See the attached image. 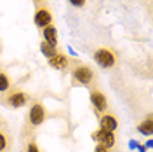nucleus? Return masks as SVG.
Returning a JSON list of instances; mask_svg holds the SVG:
<instances>
[{
	"mask_svg": "<svg viewBox=\"0 0 153 152\" xmlns=\"http://www.w3.org/2000/svg\"><path fill=\"white\" fill-rule=\"evenodd\" d=\"M94 61L103 68H111L115 63H117L115 54L111 51H108V49H97L94 53Z\"/></svg>",
	"mask_w": 153,
	"mask_h": 152,
	"instance_id": "obj_1",
	"label": "nucleus"
},
{
	"mask_svg": "<svg viewBox=\"0 0 153 152\" xmlns=\"http://www.w3.org/2000/svg\"><path fill=\"white\" fill-rule=\"evenodd\" d=\"M92 138H94L97 145H103L106 149H110V147H113L115 142H117V138H115V133L111 131H105V129H97L92 133Z\"/></svg>",
	"mask_w": 153,
	"mask_h": 152,
	"instance_id": "obj_2",
	"label": "nucleus"
},
{
	"mask_svg": "<svg viewBox=\"0 0 153 152\" xmlns=\"http://www.w3.org/2000/svg\"><path fill=\"white\" fill-rule=\"evenodd\" d=\"M92 70L87 67V65H80V67H76L75 70H73V79H75L78 84H91L92 82Z\"/></svg>",
	"mask_w": 153,
	"mask_h": 152,
	"instance_id": "obj_3",
	"label": "nucleus"
},
{
	"mask_svg": "<svg viewBox=\"0 0 153 152\" xmlns=\"http://www.w3.org/2000/svg\"><path fill=\"white\" fill-rule=\"evenodd\" d=\"M44 121H45V108H44V105L35 103L30 108V123L33 126H40Z\"/></svg>",
	"mask_w": 153,
	"mask_h": 152,
	"instance_id": "obj_4",
	"label": "nucleus"
},
{
	"mask_svg": "<svg viewBox=\"0 0 153 152\" xmlns=\"http://www.w3.org/2000/svg\"><path fill=\"white\" fill-rule=\"evenodd\" d=\"M33 21H35V25H37L38 28H45V26L51 25V21H52V14H51L49 9H37Z\"/></svg>",
	"mask_w": 153,
	"mask_h": 152,
	"instance_id": "obj_5",
	"label": "nucleus"
},
{
	"mask_svg": "<svg viewBox=\"0 0 153 152\" xmlns=\"http://www.w3.org/2000/svg\"><path fill=\"white\" fill-rule=\"evenodd\" d=\"M91 103L94 105V108L97 112H103V110H106V107H108L106 96L101 91H92L91 93Z\"/></svg>",
	"mask_w": 153,
	"mask_h": 152,
	"instance_id": "obj_6",
	"label": "nucleus"
},
{
	"mask_svg": "<svg viewBox=\"0 0 153 152\" xmlns=\"http://www.w3.org/2000/svg\"><path fill=\"white\" fill-rule=\"evenodd\" d=\"M26 102H28V95H26V93H21V91H16V93L9 95V98H7V103H9L12 108L25 107Z\"/></svg>",
	"mask_w": 153,
	"mask_h": 152,
	"instance_id": "obj_7",
	"label": "nucleus"
},
{
	"mask_svg": "<svg viewBox=\"0 0 153 152\" xmlns=\"http://www.w3.org/2000/svg\"><path fill=\"white\" fill-rule=\"evenodd\" d=\"M117 128H118V123H117V119H115L113 115L106 114L99 119V129H105V131H111L113 133Z\"/></svg>",
	"mask_w": 153,
	"mask_h": 152,
	"instance_id": "obj_8",
	"label": "nucleus"
},
{
	"mask_svg": "<svg viewBox=\"0 0 153 152\" xmlns=\"http://www.w3.org/2000/svg\"><path fill=\"white\" fill-rule=\"evenodd\" d=\"M49 65L52 68H56V70H63V68L68 67V58L65 56V54L56 53L52 58H49Z\"/></svg>",
	"mask_w": 153,
	"mask_h": 152,
	"instance_id": "obj_9",
	"label": "nucleus"
},
{
	"mask_svg": "<svg viewBox=\"0 0 153 152\" xmlns=\"http://www.w3.org/2000/svg\"><path fill=\"white\" fill-rule=\"evenodd\" d=\"M44 30V42H47L49 46H52V47H56V44H57V32L54 26H45V28H42Z\"/></svg>",
	"mask_w": 153,
	"mask_h": 152,
	"instance_id": "obj_10",
	"label": "nucleus"
},
{
	"mask_svg": "<svg viewBox=\"0 0 153 152\" xmlns=\"http://www.w3.org/2000/svg\"><path fill=\"white\" fill-rule=\"evenodd\" d=\"M137 131L144 136H152L153 135V119L152 117H146L143 123L137 124Z\"/></svg>",
	"mask_w": 153,
	"mask_h": 152,
	"instance_id": "obj_11",
	"label": "nucleus"
},
{
	"mask_svg": "<svg viewBox=\"0 0 153 152\" xmlns=\"http://www.w3.org/2000/svg\"><path fill=\"white\" fill-rule=\"evenodd\" d=\"M40 51H42V54H44V56L47 58H52L54 56V54H56L57 51H56V47H52V46H49L47 42H44V40H42V42H40Z\"/></svg>",
	"mask_w": 153,
	"mask_h": 152,
	"instance_id": "obj_12",
	"label": "nucleus"
},
{
	"mask_svg": "<svg viewBox=\"0 0 153 152\" xmlns=\"http://www.w3.org/2000/svg\"><path fill=\"white\" fill-rule=\"evenodd\" d=\"M9 87H10V81H9V77H7V74L0 72V93H5Z\"/></svg>",
	"mask_w": 153,
	"mask_h": 152,
	"instance_id": "obj_13",
	"label": "nucleus"
},
{
	"mask_svg": "<svg viewBox=\"0 0 153 152\" xmlns=\"http://www.w3.org/2000/svg\"><path fill=\"white\" fill-rule=\"evenodd\" d=\"M5 147H7V136L4 133H0V152L5 150Z\"/></svg>",
	"mask_w": 153,
	"mask_h": 152,
	"instance_id": "obj_14",
	"label": "nucleus"
},
{
	"mask_svg": "<svg viewBox=\"0 0 153 152\" xmlns=\"http://www.w3.org/2000/svg\"><path fill=\"white\" fill-rule=\"evenodd\" d=\"M68 2L75 7H84V4H85V0H68Z\"/></svg>",
	"mask_w": 153,
	"mask_h": 152,
	"instance_id": "obj_15",
	"label": "nucleus"
},
{
	"mask_svg": "<svg viewBox=\"0 0 153 152\" xmlns=\"http://www.w3.org/2000/svg\"><path fill=\"white\" fill-rule=\"evenodd\" d=\"M26 152H40L38 150V147L35 143H28V147H26Z\"/></svg>",
	"mask_w": 153,
	"mask_h": 152,
	"instance_id": "obj_16",
	"label": "nucleus"
},
{
	"mask_svg": "<svg viewBox=\"0 0 153 152\" xmlns=\"http://www.w3.org/2000/svg\"><path fill=\"white\" fill-rule=\"evenodd\" d=\"M94 152H108V149H106V147H103V145H96Z\"/></svg>",
	"mask_w": 153,
	"mask_h": 152,
	"instance_id": "obj_17",
	"label": "nucleus"
},
{
	"mask_svg": "<svg viewBox=\"0 0 153 152\" xmlns=\"http://www.w3.org/2000/svg\"><path fill=\"white\" fill-rule=\"evenodd\" d=\"M137 145H139L137 142H134V140H131V142H129V149H136Z\"/></svg>",
	"mask_w": 153,
	"mask_h": 152,
	"instance_id": "obj_18",
	"label": "nucleus"
},
{
	"mask_svg": "<svg viewBox=\"0 0 153 152\" xmlns=\"http://www.w3.org/2000/svg\"><path fill=\"white\" fill-rule=\"evenodd\" d=\"M152 147H153V142H152V140H148L146 145H144V149H152Z\"/></svg>",
	"mask_w": 153,
	"mask_h": 152,
	"instance_id": "obj_19",
	"label": "nucleus"
},
{
	"mask_svg": "<svg viewBox=\"0 0 153 152\" xmlns=\"http://www.w3.org/2000/svg\"><path fill=\"white\" fill-rule=\"evenodd\" d=\"M136 149H137V150H139V152H144V150H146V149H144V145H137Z\"/></svg>",
	"mask_w": 153,
	"mask_h": 152,
	"instance_id": "obj_20",
	"label": "nucleus"
},
{
	"mask_svg": "<svg viewBox=\"0 0 153 152\" xmlns=\"http://www.w3.org/2000/svg\"><path fill=\"white\" fill-rule=\"evenodd\" d=\"M68 51H70V54H71V56H76V53H75L71 47H68Z\"/></svg>",
	"mask_w": 153,
	"mask_h": 152,
	"instance_id": "obj_21",
	"label": "nucleus"
},
{
	"mask_svg": "<svg viewBox=\"0 0 153 152\" xmlns=\"http://www.w3.org/2000/svg\"><path fill=\"white\" fill-rule=\"evenodd\" d=\"M35 2H40V0H35Z\"/></svg>",
	"mask_w": 153,
	"mask_h": 152,
	"instance_id": "obj_22",
	"label": "nucleus"
}]
</instances>
